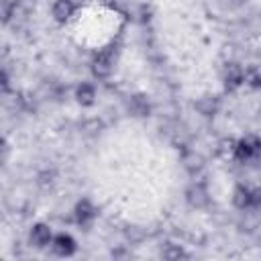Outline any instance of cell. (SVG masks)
I'll list each match as a JSON object with an SVG mask.
<instances>
[{"instance_id":"obj_1","label":"cell","mask_w":261,"mask_h":261,"mask_svg":"<svg viewBox=\"0 0 261 261\" xmlns=\"http://www.w3.org/2000/svg\"><path fill=\"white\" fill-rule=\"evenodd\" d=\"M230 200H232V206L237 210H243V212L257 210L261 206V190L253 188V186H247L245 181H239L232 188Z\"/></svg>"},{"instance_id":"obj_2","label":"cell","mask_w":261,"mask_h":261,"mask_svg":"<svg viewBox=\"0 0 261 261\" xmlns=\"http://www.w3.org/2000/svg\"><path fill=\"white\" fill-rule=\"evenodd\" d=\"M116 47H104L100 51L94 53L92 61H90V71L96 80H108L114 73L116 67Z\"/></svg>"},{"instance_id":"obj_3","label":"cell","mask_w":261,"mask_h":261,"mask_svg":"<svg viewBox=\"0 0 261 261\" xmlns=\"http://www.w3.org/2000/svg\"><path fill=\"white\" fill-rule=\"evenodd\" d=\"M259 153H261V141L255 133H249L241 139L234 141V147H232V159L239 161V163H253L259 159Z\"/></svg>"},{"instance_id":"obj_4","label":"cell","mask_w":261,"mask_h":261,"mask_svg":"<svg viewBox=\"0 0 261 261\" xmlns=\"http://www.w3.org/2000/svg\"><path fill=\"white\" fill-rule=\"evenodd\" d=\"M71 218L80 228H90L98 218V206L90 198H80L71 210Z\"/></svg>"},{"instance_id":"obj_5","label":"cell","mask_w":261,"mask_h":261,"mask_svg":"<svg viewBox=\"0 0 261 261\" xmlns=\"http://www.w3.org/2000/svg\"><path fill=\"white\" fill-rule=\"evenodd\" d=\"M184 198H186V204L194 210H204L208 204H210V192H208V186L204 181H192L186 192H184Z\"/></svg>"},{"instance_id":"obj_6","label":"cell","mask_w":261,"mask_h":261,"mask_svg":"<svg viewBox=\"0 0 261 261\" xmlns=\"http://www.w3.org/2000/svg\"><path fill=\"white\" fill-rule=\"evenodd\" d=\"M220 75L226 92H237L241 86H245V67L239 61H226Z\"/></svg>"},{"instance_id":"obj_7","label":"cell","mask_w":261,"mask_h":261,"mask_svg":"<svg viewBox=\"0 0 261 261\" xmlns=\"http://www.w3.org/2000/svg\"><path fill=\"white\" fill-rule=\"evenodd\" d=\"M49 249L57 257H73L77 253V241L69 232H53Z\"/></svg>"},{"instance_id":"obj_8","label":"cell","mask_w":261,"mask_h":261,"mask_svg":"<svg viewBox=\"0 0 261 261\" xmlns=\"http://www.w3.org/2000/svg\"><path fill=\"white\" fill-rule=\"evenodd\" d=\"M51 239H53V228L47 222H35L29 230V245L33 249H39V251L49 249Z\"/></svg>"},{"instance_id":"obj_9","label":"cell","mask_w":261,"mask_h":261,"mask_svg":"<svg viewBox=\"0 0 261 261\" xmlns=\"http://www.w3.org/2000/svg\"><path fill=\"white\" fill-rule=\"evenodd\" d=\"M126 112L135 118H149L153 112L151 100L145 94H130L126 98Z\"/></svg>"},{"instance_id":"obj_10","label":"cell","mask_w":261,"mask_h":261,"mask_svg":"<svg viewBox=\"0 0 261 261\" xmlns=\"http://www.w3.org/2000/svg\"><path fill=\"white\" fill-rule=\"evenodd\" d=\"M77 4L75 0H53L51 4V16L57 24H65L71 20V16L75 14Z\"/></svg>"},{"instance_id":"obj_11","label":"cell","mask_w":261,"mask_h":261,"mask_svg":"<svg viewBox=\"0 0 261 261\" xmlns=\"http://www.w3.org/2000/svg\"><path fill=\"white\" fill-rule=\"evenodd\" d=\"M73 98L75 102L82 106V108H90L96 104V98H98V92H96V86L90 84V82H80L73 90Z\"/></svg>"},{"instance_id":"obj_12","label":"cell","mask_w":261,"mask_h":261,"mask_svg":"<svg viewBox=\"0 0 261 261\" xmlns=\"http://www.w3.org/2000/svg\"><path fill=\"white\" fill-rule=\"evenodd\" d=\"M218 98L216 96H202V98H198L196 102H194V108L202 114V116H206V118H212L216 112H218Z\"/></svg>"},{"instance_id":"obj_13","label":"cell","mask_w":261,"mask_h":261,"mask_svg":"<svg viewBox=\"0 0 261 261\" xmlns=\"http://www.w3.org/2000/svg\"><path fill=\"white\" fill-rule=\"evenodd\" d=\"M161 257L167 259V261H177V259H188L190 253L181 247V245H175V243H165L161 247Z\"/></svg>"},{"instance_id":"obj_14","label":"cell","mask_w":261,"mask_h":261,"mask_svg":"<svg viewBox=\"0 0 261 261\" xmlns=\"http://www.w3.org/2000/svg\"><path fill=\"white\" fill-rule=\"evenodd\" d=\"M16 0H0V24H8L14 18Z\"/></svg>"},{"instance_id":"obj_15","label":"cell","mask_w":261,"mask_h":261,"mask_svg":"<svg viewBox=\"0 0 261 261\" xmlns=\"http://www.w3.org/2000/svg\"><path fill=\"white\" fill-rule=\"evenodd\" d=\"M245 86L257 90L261 86V73H259V67L257 65H249L245 67Z\"/></svg>"},{"instance_id":"obj_16","label":"cell","mask_w":261,"mask_h":261,"mask_svg":"<svg viewBox=\"0 0 261 261\" xmlns=\"http://www.w3.org/2000/svg\"><path fill=\"white\" fill-rule=\"evenodd\" d=\"M10 90V75L6 69L0 67V94H6Z\"/></svg>"},{"instance_id":"obj_17","label":"cell","mask_w":261,"mask_h":261,"mask_svg":"<svg viewBox=\"0 0 261 261\" xmlns=\"http://www.w3.org/2000/svg\"><path fill=\"white\" fill-rule=\"evenodd\" d=\"M8 153H10V145L4 137H0V165H4V161L8 159Z\"/></svg>"}]
</instances>
